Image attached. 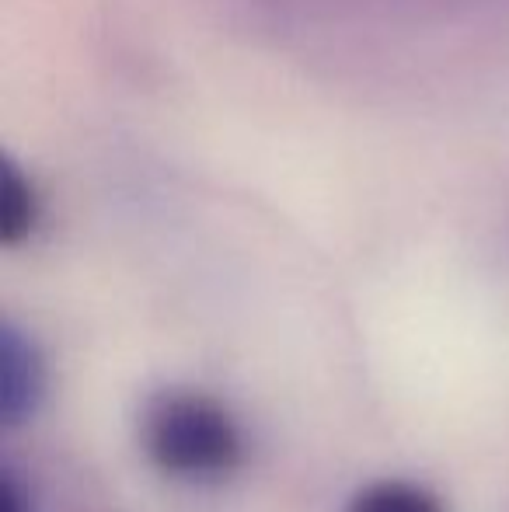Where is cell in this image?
Masks as SVG:
<instances>
[{
	"instance_id": "cell-5",
	"label": "cell",
	"mask_w": 509,
	"mask_h": 512,
	"mask_svg": "<svg viewBox=\"0 0 509 512\" xmlns=\"http://www.w3.org/2000/svg\"><path fill=\"white\" fill-rule=\"evenodd\" d=\"M0 512H25V506H21L18 488H14V478H11V474H7L4 485H0Z\"/></svg>"
},
{
	"instance_id": "cell-3",
	"label": "cell",
	"mask_w": 509,
	"mask_h": 512,
	"mask_svg": "<svg viewBox=\"0 0 509 512\" xmlns=\"http://www.w3.org/2000/svg\"><path fill=\"white\" fill-rule=\"evenodd\" d=\"M42 223V196L35 182L14 161L4 164L0 175V241L7 248L28 241Z\"/></svg>"
},
{
	"instance_id": "cell-2",
	"label": "cell",
	"mask_w": 509,
	"mask_h": 512,
	"mask_svg": "<svg viewBox=\"0 0 509 512\" xmlns=\"http://www.w3.org/2000/svg\"><path fill=\"white\" fill-rule=\"evenodd\" d=\"M42 387H46V370H42L39 349L32 345V338L7 324L0 338V415L7 429L32 415L42 398Z\"/></svg>"
},
{
	"instance_id": "cell-1",
	"label": "cell",
	"mask_w": 509,
	"mask_h": 512,
	"mask_svg": "<svg viewBox=\"0 0 509 512\" xmlns=\"http://www.w3.org/2000/svg\"><path fill=\"white\" fill-rule=\"evenodd\" d=\"M140 439L157 471L178 481H224L245 457L234 415L203 391H157L143 408Z\"/></svg>"
},
{
	"instance_id": "cell-4",
	"label": "cell",
	"mask_w": 509,
	"mask_h": 512,
	"mask_svg": "<svg viewBox=\"0 0 509 512\" xmlns=\"http://www.w3.org/2000/svg\"><path fill=\"white\" fill-rule=\"evenodd\" d=\"M346 512H443L429 488L412 481H374L349 499Z\"/></svg>"
}]
</instances>
